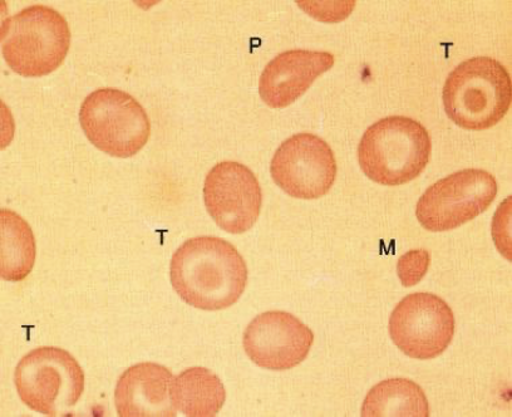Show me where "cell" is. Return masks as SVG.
I'll return each instance as SVG.
<instances>
[{
  "instance_id": "4fadbf2b",
  "label": "cell",
  "mask_w": 512,
  "mask_h": 417,
  "mask_svg": "<svg viewBox=\"0 0 512 417\" xmlns=\"http://www.w3.org/2000/svg\"><path fill=\"white\" fill-rule=\"evenodd\" d=\"M174 375L154 362L137 363L117 381L115 405L121 417H175L171 382Z\"/></svg>"
},
{
  "instance_id": "52a82bcc",
  "label": "cell",
  "mask_w": 512,
  "mask_h": 417,
  "mask_svg": "<svg viewBox=\"0 0 512 417\" xmlns=\"http://www.w3.org/2000/svg\"><path fill=\"white\" fill-rule=\"evenodd\" d=\"M499 191L494 175L465 169L446 176L418 200L416 217L428 232H448L486 212Z\"/></svg>"
},
{
  "instance_id": "8fae6325",
  "label": "cell",
  "mask_w": 512,
  "mask_h": 417,
  "mask_svg": "<svg viewBox=\"0 0 512 417\" xmlns=\"http://www.w3.org/2000/svg\"><path fill=\"white\" fill-rule=\"evenodd\" d=\"M314 333L292 313L269 311L256 316L244 332V350L256 366L287 371L307 357Z\"/></svg>"
},
{
  "instance_id": "7c38bea8",
  "label": "cell",
  "mask_w": 512,
  "mask_h": 417,
  "mask_svg": "<svg viewBox=\"0 0 512 417\" xmlns=\"http://www.w3.org/2000/svg\"><path fill=\"white\" fill-rule=\"evenodd\" d=\"M333 66L334 56L329 52L292 49L280 53L264 68L259 95L270 109H285Z\"/></svg>"
},
{
  "instance_id": "3957f363",
  "label": "cell",
  "mask_w": 512,
  "mask_h": 417,
  "mask_svg": "<svg viewBox=\"0 0 512 417\" xmlns=\"http://www.w3.org/2000/svg\"><path fill=\"white\" fill-rule=\"evenodd\" d=\"M430 134L420 122L390 116L369 126L359 142L358 163L374 183L397 186L410 183L430 163Z\"/></svg>"
},
{
  "instance_id": "e0dca14e",
  "label": "cell",
  "mask_w": 512,
  "mask_h": 417,
  "mask_svg": "<svg viewBox=\"0 0 512 417\" xmlns=\"http://www.w3.org/2000/svg\"><path fill=\"white\" fill-rule=\"evenodd\" d=\"M431 255L426 249L410 250L403 254L397 263V273L405 287L416 286L426 276L430 267Z\"/></svg>"
},
{
  "instance_id": "ba28073f",
  "label": "cell",
  "mask_w": 512,
  "mask_h": 417,
  "mask_svg": "<svg viewBox=\"0 0 512 417\" xmlns=\"http://www.w3.org/2000/svg\"><path fill=\"white\" fill-rule=\"evenodd\" d=\"M455 315L441 297L412 293L403 298L390 317L391 340L415 360H433L451 345L455 336Z\"/></svg>"
},
{
  "instance_id": "9c48e42d",
  "label": "cell",
  "mask_w": 512,
  "mask_h": 417,
  "mask_svg": "<svg viewBox=\"0 0 512 417\" xmlns=\"http://www.w3.org/2000/svg\"><path fill=\"white\" fill-rule=\"evenodd\" d=\"M270 174L280 189L295 199L327 195L337 179V161L326 141L313 134H297L275 151Z\"/></svg>"
},
{
  "instance_id": "6da1fadb",
  "label": "cell",
  "mask_w": 512,
  "mask_h": 417,
  "mask_svg": "<svg viewBox=\"0 0 512 417\" xmlns=\"http://www.w3.org/2000/svg\"><path fill=\"white\" fill-rule=\"evenodd\" d=\"M170 278L176 293L190 306L223 311L243 296L248 267L233 244L218 237H196L172 255Z\"/></svg>"
},
{
  "instance_id": "2e32d148",
  "label": "cell",
  "mask_w": 512,
  "mask_h": 417,
  "mask_svg": "<svg viewBox=\"0 0 512 417\" xmlns=\"http://www.w3.org/2000/svg\"><path fill=\"white\" fill-rule=\"evenodd\" d=\"M363 417H428L425 391L407 379H388L379 382L368 392L362 405Z\"/></svg>"
},
{
  "instance_id": "5bb4252c",
  "label": "cell",
  "mask_w": 512,
  "mask_h": 417,
  "mask_svg": "<svg viewBox=\"0 0 512 417\" xmlns=\"http://www.w3.org/2000/svg\"><path fill=\"white\" fill-rule=\"evenodd\" d=\"M171 400L176 411L190 417H213L226 400L223 382L205 367H191L171 382Z\"/></svg>"
},
{
  "instance_id": "9a60e30c",
  "label": "cell",
  "mask_w": 512,
  "mask_h": 417,
  "mask_svg": "<svg viewBox=\"0 0 512 417\" xmlns=\"http://www.w3.org/2000/svg\"><path fill=\"white\" fill-rule=\"evenodd\" d=\"M36 255V239L26 220L12 210H0V276L4 281L26 279L36 263Z\"/></svg>"
},
{
  "instance_id": "277c9868",
  "label": "cell",
  "mask_w": 512,
  "mask_h": 417,
  "mask_svg": "<svg viewBox=\"0 0 512 417\" xmlns=\"http://www.w3.org/2000/svg\"><path fill=\"white\" fill-rule=\"evenodd\" d=\"M0 42L4 61L13 72L38 78L56 71L66 60L71 31L56 9L37 4L3 21Z\"/></svg>"
},
{
  "instance_id": "7a4b0ae2",
  "label": "cell",
  "mask_w": 512,
  "mask_h": 417,
  "mask_svg": "<svg viewBox=\"0 0 512 417\" xmlns=\"http://www.w3.org/2000/svg\"><path fill=\"white\" fill-rule=\"evenodd\" d=\"M511 77L500 62L474 57L448 75L442 98L445 111L461 129L484 131L504 119L511 106Z\"/></svg>"
},
{
  "instance_id": "8992f818",
  "label": "cell",
  "mask_w": 512,
  "mask_h": 417,
  "mask_svg": "<svg viewBox=\"0 0 512 417\" xmlns=\"http://www.w3.org/2000/svg\"><path fill=\"white\" fill-rule=\"evenodd\" d=\"M80 124L96 149L117 159L135 156L151 134L144 107L117 88H98L90 93L81 106Z\"/></svg>"
},
{
  "instance_id": "5b68a950",
  "label": "cell",
  "mask_w": 512,
  "mask_h": 417,
  "mask_svg": "<svg viewBox=\"0 0 512 417\" xmlns=\"http://www.w3.org/2000/svg\"><path fill=\"white\" fill-rule=\"evenodd\" d=\"M85 372L70 352L38 347L19 361L14 384L29 409L47 416H63L85 391Z\"/></svg>"
},
{
  "instance_id": "30bf717a",
  "label": "cell",
  "mask_w": 512,
  "mask_h": 417,
  "mask_svg": "<svg viewBox=\"0 0 512 417\" xmlns=\"http://www.w3.org/2000/svg\"><path fill=\"white\" fill-rule=\"evenodd\" d=\"M204 201L220 229L243 234L259 219L263 193L253 171L236 161H223L206 175Z\"/></svg>"
}]
</instances>
